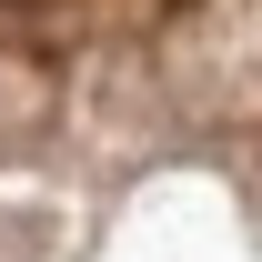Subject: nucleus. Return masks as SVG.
Listing matches in <instances>:
<instances>
[{
	"label": "nucleus",
	"mask_w": 262,
	"mask_h": 262,
	"mask_svg": "<svg viewBox=\"0 0 262 262\" xmlns=\"http://www.w3.org/2000/svg\"><path fill=\"white\" fill-rule=\"evenodd\" d=\"M171 20V0H0V31L20 51H91V40L151 31Z\"/></svg>",
	"instance_id": "obj_1"
}]
</instances>
